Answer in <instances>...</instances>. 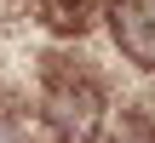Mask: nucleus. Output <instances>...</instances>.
<instances>
[{
	"mask_svg": "<svg viewBox=\"0 0 155 143\" xmlns=\"http://www.w3.org/2000/svg\"><path fill=\"white\" fill-rule=\"evenodd\" d=\"M23 103H29V115H35L40 143H104L115 109H121L109 75H104L86 52H69V46L40 52Z\"/></svg>",
	"mask_w": 155,
	"mask_h": 143,
	"instance_id": "1",
	"label": "nucleus"
},
{
	"mask_svg": "<svg viewBox=\"0 0 155 143\" xmlns=\"http://www.w3.org/2000/svg\"><path fill=\"white\" fill-rule=\"evenodd\" d=\"M98 29L109 52L121 57V69H132L138 80H155V0H104Z\"/></svg>",
	"mask_w": 155,
	"mask_h": 143,
	"instance_id": "2",
	"label": "nucleus"
},
{
	"mask_svg": "<svg viewBox=\"0 0 155 143\" xmlns=\"http://www.w3.org/2000/svg\"><path fill=\"white\" fill-rule=\"evenodd\" d=\"M104 143H155V109L150 103H121Z\"/></svg>",
	"mask_w": 155,
	"mask_h": 143,
	"instance_id": "3",
	"label": "nucleus"
},
{
	"mask_svg": "<svg viewBox=\"0 0 155 143\" xmlns=\"http://www.w3.org/2000/svg\"><path fill=\"white\" fill-rule=\"evenodd\" d=\"M0 143H40L29 103H23V97H12V92H0Z\"/></svg>",
	"mask_w": 155,
	"mask_h": 143,
	"instance_id": "4",
	"label": "nucleus"
}]
</instances>
